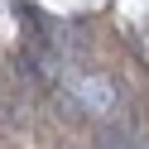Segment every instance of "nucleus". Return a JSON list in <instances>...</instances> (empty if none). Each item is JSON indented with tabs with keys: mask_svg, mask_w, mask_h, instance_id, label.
Returning <instances> with one entry per match:
<instances>
[{
	"mask_svg": "<svg viewBox=\"0 0 149 149\" xmlns=\"http://www.w3.org/2000/svg\"><path fill=\"white\" fill-rule=\"evenodd\" d=\"M77 101H82L87 111H111L116 87H111L106 77H82V82H77Z\"/></svg>",
	"mask_w": 149,
	"mask_h": 149,
	"instance_id": "1",
	"label": "nucleus"
}]
</instances>
